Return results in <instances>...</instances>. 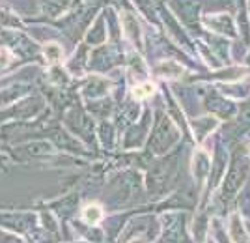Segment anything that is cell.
<instances>
[{"mask_svg":"<svg viewBox=\"0 0 250 243\" xmlns=\"http://www.w3.org/2000/svg\"><path fill=\"white\" fill-rule=\"evenodd\" d=\"M83 217H84V219H86L88 222H92V224H95V222L101 221V217H103V210H101V208H99L97 204H92V206L84 208Z\"/></svg>","mask_w":250,"mask_h":243,"instance_id":"6da1fadb","label":"cell"},{"mask_svg":"<svg viewBox=\"0 0 250 243\" xmlns=\"http://www.w3.org/2000/svg\"><path fill=\"white\" fill-rule=\"evenodd\" d=\"M153 92H155V86L151 83H142V85L135 86L133 95H135V99H144V97H149Z\"/></svg>","mask_w":250,"mask_h":243,"instance_id":"7a4b0ae2","label":"cell"},{"mask_svg":"<svg viewBox=\"0 0 250 243\" xmlns=\"http://www.w3.org/2000/svg\"><path fill=\"white\" fill-rule=\"evenodd\" d=\"M45 54H47V60L51 64H54L60 60L62 49H60V45H56V43H49V45H45Z\"/></svg>","mask_w":250,"mask_h":243,"instance_id":"3957f363","label":"cell"}]
</instances>
